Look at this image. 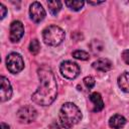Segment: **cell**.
<instances>
[{"mask_svg":"<svg viewBox=\"0 0 129 129\" xmlns=\"http://www.w3.org/2000/svg\"><path fill=\"white\" fill-rule=\"evenodd\" d=\"M24 34V27L22 22L19 20L13 21L10 24V33H9V38L12 42H17L21 39V37Z\"/></svg>","mask_w":129,"mask_h":129,"instance_id":"cell-8","label":"cell"},{"mask_svg":"<svg viewBox=\"0 0 129 129\" xmlns=\"http://www.w3.org/2000/svg\"><path fill=\"white\" fill-rule=\"evenodd\" d=\"M118 86L123 92L129 93V72H125L119 76Z\"/></svg>","mask_w":129,"mask_h":129,"instance_id":"cell-13","label":"cell"},{"mask_svg":"<svg viewBox=\"0 0 129 129\" xmlns=\"http://www.w3.org/2000/svg\"><path fill=\"white\" fill-rule=\"evenodd\" d=\"M59 71H60V74L66 79H69V80L76 79L80 75V72H81L80 67L76 62L71 61V60L62 61L59 67Z\"/></svg>","mask_w":129,"mask_h":129,"instance_id":"cell-5","label":"cell"},{"mask_svg":"<svg viewBox=\"0 0 129 129\" xmlns=\"http://www.w3.org/2000/svg\"><path fill=\"white\" fill-rule=\"evenodd\" d=\"M73 56H74L75 58L81 59V60H87V59H89V57H90L89 53H88L87 51H85V50H75V51L73 52Z\"/></svg>","mask_w":129,"mask_h":129,"instance_id":"cell-17","label":"cell"},{"mask_svg":"<svg viewBox=\"0 0 129 129\" xmlns=\"http://www.w3.org/2000/svg\"><path fill=\"white\" fill-rule=\"evenodd\" d=\"M92 67L100 72H108L112 69V62L108 58H99L93 62Z\"/></svg>","mask_w":129,"mask_h":129,"instance_id":"cell-10","label":"cell"},{"mask_svg":"<svg viewBox=\"0 0 129 129\" xmlns=\"http://www.w3.org/2000/svg\"><path fill=\"white\" fill-rule=\"evenodd\" d=\"M83 82H84L85 86H86L88 89H92V88L95 86V83H96V82H95V79H94L93 77H91V76L84 78Z\"/></svg>","mask_w":129,"mask_h":129,"instance_id":"cell-18","label":"cell"},{"mask_svg":"<svg viewBox=\"0 0 129 129\" xmlns=\"http://www.w3.org/2000/svg\"><path fill=\"white\" fill-rule=\"evenodd\" d=\"M126 124V119L119 114H116L112 116L109 120V126L113 129H121Z\"/></svg>","mask_w":129,"mask_h":129,"instance_id":"cell-12","label":"cell"},{"mask_svg":"<svg viewBox=\"0 0 129 129\" xmlns=\"http://www.w3.org/2000/svg\"><path fill=\"white\" fill-rule=\"evenodd\" d=\"M64 31L62 28L56 25H49L42 31V38L45 44L56 46L60 44L64 39Z\"/></svg>","mask_w":129,"mask_h":129,"instance_id":"cell-3","label":"cell"},{"mask_svg":"<svg viewBox=\"0 0 129 129\" xmlns=\"http://www.w3.org/2000/svg\"><path fill=\"white\" fill-rule=\"evenodd\" d=\"M29 51L32 53V54H37L38 52H39V50H40V44H39V41L36 39V38H34V39H32L31 41H30V43H29Z\"/></svg>","mask_w":129,"mask_h":129,"instance_id":"cell-16","label":"cell"},{"mask_svg":"<svg viewBox=\"0 0 129 129\" xmlns=\"http://www.w3.org/2000/svg\"><path fill=\"white\" fill-rule=\"evenodd\" d=\"M82 119L81 110L74 103H64L59 110V122L67 128L71 129Z\"/></svg>","mask_w":129,"mask_h":129,"instance_id":"cell-2","label":"cell"},{"mask_svg":"<svg viewBox=\"0 0 129 129\" xmlns=\"http://www.w3.org/2000/svg\"><path fill=\"white\" fill-rule=\"evenodd\" d=\"M0 128H1V129H10V127L8 126V124H6V123H4V122L1 123Z\"/></svg>","mask_w":129,"mask_h":129,"instance_id":"cell-22","label":"cell"},{"mask_svg":"<svg viewBox=\"0 0 129 129\" xmlns=\"http://www.w3.org/2000/svg\"><path fill=\"white\" fill-rule=\"evenodd\" d=\"M88 3H89V4H92V5H98V4L103 3V1H101V2H92V1H88Z\"/></svg>","mask_w":129,"mask_h":129,"instance_id":"cell-23","label":"cell"},{"mask_svg":"<svg viewBox=\"0 0 129 129\" xmlns=\"http://www.w3.org/2000/svg\"><path fill=\"white\" fill-rule=\"evenodd\" d=\"M47 6H48V9L50 11L51 14L55 15L58 13V11L60 10L61 8V2L60 1H48L47 2Z\"/></svg>","mask_w":129,"mask_h":129,"instance_id":"cell-14","label":"cell"},{"mask_svg":"<svg viewBox=\"0 0 129 129\" xmlns=\"http://www.w3.org/2000/svg\"><path fill=\"white\" fill-rule=\"evenodd\" d=\"M122 59L126 64H129V49H125L122 52Z\"/></svg>","mask_w":129,"mask_h":129,"instance_id":"cell-19","label":"cell"},{"mask_svg":"<svg viewBox=\"0 0 129 129\" xmlns=\"http://www.w3.org/2000/svg\"><path fill=\"white\" fill-rule=\"evenodd\" d=\"M50 129H67L60 122H53L50 125Z\"/></svg>","mask_w":129,"mask_h":129,"instance_id":"cell-20","label":"cell"},{"mask_svg":"<svg viewBox=\"0 0 129 129\" xmlns=\"http://www.w3.org/2000/svg\"><path fill=\"white\" fill-rule=\"evenodd\" d=\"M29 16L30 19L35 23H38L43 20V18L45 17V10L39 2L31 3L29 7Z\"/></svg>","mask_w":129,"mask_h":129,"instance_id":"cell-7","label":"cell"},{"mask_svg":"<svg viewBox=\"0 0 129 129\" xmlns=\"http://www.w3.org/2000/svg\"><path fill=\"white\" fill-rule=\"evenodd\" d=\"M0 18L1 19H3L4 17H5V15H6V12H7V9H6V7L1 3L0 4Z\"/></svg>","mask_w":129,"mask_h":129,"instance_id":"cell-21","label":"cell"},{"mask_svg":"<svg viewBox=\"0 0 129 129\" xmlns=\"http://www.w3.org/2000/svg\"><path fill=\"white\" fill-rule=\"evenodd\" d=\"M89 99H90V101H91V102L93 103V105H94L93 111L99 112V111H101V110L104 108V102H103V99H102V97H101V95H100L99 93L94 92V93L90 94Z\"/></svg>","mask_w":129,"mask_h":129,"instance_id":"cell-11","label":"cell"},{"mask_svg":"<svg viewBox=\"0 0 129 129\" xmlns=\"http://www.w3.org/2000/svg\"><path fill=\"white\" fill-rule=\"evenodd\" d=\"M0 83H1V89H0V99L1 102H6L8 101L11 96H12V88L11 84L8 81L7 78L4 76H1L0 78Z\"/></svg>","mask_w":129,"mask_h":129,"instance_id":"cell-9","label":"cell"},{"mask_svg":"<svg viewBox=\"0 0 129 129\" xmlns=\"http://www.w3.org/2000/svg\"><path fill=\"white\" fill-rule=\"evenodd\" d=\"M6 67L8 71L12 74H17L21 72L24 68V61L22 56L17 52H11L6 57Z\"/></svg>","mask_w":129,"mask_h":129,"instance_id":"cell-4","label":"cell"},{"mask_svg":"<svg viewBox=\"0 0 129 129\" xmlns=\"http://www.w3.org/2000/svg\"><path fill=\"white\" fill-rule=\"evenodd\" d=\"M64 3H66V5H67L70 9H72V10H74V11H79V10H81V9L83 8L84 4H85L84 1H79V0H75V1H66Z\"/></svg>","mask_w":129,"mask_h":129,"instance_id":"cell-15","label":"cell"},{"mask_svg":"<svg viewBox=\"0 0 129 129\" xmlns=\"http://www.w3.org/2000/svg\"><path fill=\"white\" fill-rule=\"evenodd\" d=\"M37 76L39 79V86L32 94L31 99L37 105L48 106L55 100L57 95L55 77L51 69L47 66L40 67L37 70Z\"/></svg>","mask_w":129,"mask_h":129,"instance_id":"cell-1","label":"cell"},{"mask_svg":"<svg viewBox=\"0 0 129 129\" xmlns=\"http://www.w3.org/2000/svg\"><path fill=\"white\" fill-rule=\"evenodd\" d=\"M16 116H17V119H18V121H19L20 123L28 124V123L33 122V121L36 119L37 112H36V110H35L32 106L26 105V106L21 107V108L17 111Z\"/></svg>","mask_w":129,"mask_h":129,"instance_id":"cell-6","label":"cell"}]
</instances>
